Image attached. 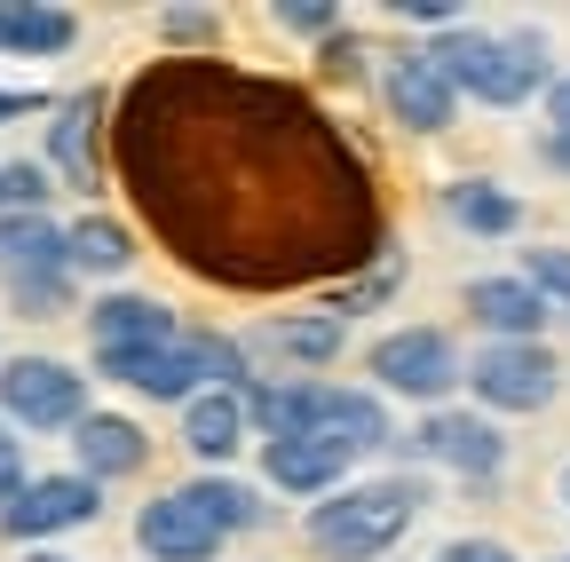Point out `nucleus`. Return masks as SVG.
Returning a JSON list of instances; mask_svg holds the SVG:
<instances>
[{"label":"nucleus","instance_id":"nucleus-30","mask_svg":"<svg viewBox=\"0 0 570 562\" xmlns=\"http://www.w3.org/2000/svg\"><path fill=\"white\" fill-rule=\"evenodd\" d=\"M277 17L294 24V32H325V24H333V9H277Z\"/></svg>","mask_w":570,"mask_h":562},{"label":"nucleus","instance_id":"nucleus-29","mask_svg":"<svg viewBox=\"0 0 570 562\" xmlns=\"http://www.w3.org/2000/svg\"><path fill=\"white\" fill-rule=\"evenodd\" d=\"M24 111H40V96H32V88H0V127L24 119Z\"/></svg>","mask_w":570,"mask_h":562},{"label":"nucleus","instance_id":"nucleus-14","mask_svg":"<svg viewBox=\"0 0 570 562\" xmlns=\"http://www.w3.org/2000/svg\"><path fill=\"white\" fill-rule=\"evenodd\" d=\"M468 317H483L491 333H508V341H531L547 325V302L523 286V277H475V286H468Z\"/></svg>","mask_w":570,"mask_h":562},{"label":"nucleus","instance_id":"nucleus-34","mask_svg":"<svg viewBox=\"0 0 570 562\" xmlns=\"http://www.w3.org/2000/svg\"><path fill=\"white\" fill-rule=\"evenodd\" d=\"M562 500H570V475H562Z\"/></svg>","mask_w":570,"mask_h":562},{"label":"nucleus","instance_id":"nucleus-32","mask_svg":"<svg viewBox=\"0 0 570 562\" xmlns=\"http://www.w3.org/2000/svg\"><path fill=\"white\" fill-rule=\"evenodd\" d=\"M547 159H554V167L570 175V135H554V144H547Z\"/></svg>","mask_w":570,"mask_h":562},{"label":"nucleus","instance_id":"nucleus-1","mask_svg":"<svg viewBox=\"0 0 570 562\" xmlns=\"http://www.w3.org/2000/svg\"><path fill=\"white\" fill-rule=\"evenodd\" d=\"M111 159L175 262L214 286H317L381 246L373 183L333 119L302 88L223 72L206 56L151 63L127 88Z\"/></svg>","mask_w":570,"mask_h":562},{"label":"nucleus","instance_id":"nucleus-15","mask_svg":"<svg viewBox=\"0 0 570 562\" xmlns=\"http://www.w3.org/2000/svg\"><path fill=\"white\" fill-rule=\"evenodd\" d=\"M71 444H80V475H88V483H96V475H135V467H142V452H151L135 420H111V412H88Z\"/></svg>","mask_w":570,"mask_h":562},{"label":"nucleus","instance_id":"nucleus-23","mask_svg":"<svg viewBox=\"0 0 570 562\" xmlns=\"http://www.w3.org/2000/svg\"><path fill=\"white\" fill-rule=\"evenodd\" d=\"M262 341L277 348V357H302V365L341 357V325L333 317H277V325H262Z\"/></svg>","mask_w":570,"mask_h":562},{"label":"nucleus","instance_id":"nucleus-3","mask_svg":"<svg viewBox=\"0 0 570 562\" xmlns=\"http://www.w3.org/2000/svg\"><path fill=\"white\" fill-rule=\"evenodd\" d=\"M428 72H436L452 96H483V103H531V88L547 80V48L531 32H508V40H491V32H452L420 56Z\"/></svg>","mask_w":570,"mask_h":562},{"label":"nucleus","instance_id":"nucleus-24","mask_svg":"<svg viewBox=\"0 0 570 562\" xmlns=\"http://www.w3.org/2000/svg\"><path fill=\"white\" fill-rule=\"evenodd\" d=\"M183 500H190V515H206L214 531H238V523H254V500H246L238 483H223V475H214V483H183Z\"/></svg>","mask_w":570,"mask_h":562},{"label":"nucleus","instance_id":"nucleus-10","mask_svg":"<svg viewBox=\"0 0 570 562\" xmlns=\"http://www.w3.org/2000/svg\"><path fill=\"white\" fill-rule=\"evenodd\" d=\"M135 539L151 562H214V546H223V531H214L206 515H190L183 491H167V500H151L135 515Z\"/></svg>","mask_w":570,"mask_h":562},{"label":"nucleus","instance_id":"nucleus-8","mask_svg":"<svg viewBox=\"0 0 570 562\" xmlns=\"http://www.w3.org/2000/svg\"><path fill=\"white\" fill-rule=\"evenodd\" d=\"M96 515H104V500H96L88 475H40L0 507V531L9 539H48V531H71V523H96Z\"/></svg>","mask_w":570,"mask_h":562},{"label":"nucleus","instance_id":"nucleus-17","mask_svg":"<svg viewBox=\"0 0 570 562\" xmlns=\"http://www.w3.org/2000/svg\"><path fill=\"white\" fill-rule=\"evenodd\" d=\"M389 111H396L404 127H420V135H444V127H452V88L428 72L420 56H404L396 72H389Z\"/></svg>","mask_w":570,"mask_h":562},{"label":"nucleus","instance_id":"nucleus-6","mask_svg":"<svg viewBox=\"0 0 570 562\" xmlns=\"http://www.w3.org/2000/svg\"><path fill=\"white\" fill-rule=\"evenodd\" d=\"M468 381L499 412H539L554 396V357H547L539 341H499V348H483V357L468 365Z\"/></svg>","mask_w":570,"mask_h":562},{"label":"nucleus","instance_id":"nucleus-31","mask_svg":"<svg viewBox=\"0 0 570 562\" xmlns=\"http://www.w3.org/2000/svg\"><path fill=\"white\" fill-rule=\"evenodd\" d=\"M547 111H554V135H570V80H554V96H547Z\"/></svg>","mask_w":570,"mask_h":562},{"label":"nucleus","instance_id":"nucleus-13","mask_svg":"<svg viewBox=\"0 0 570 562\" xmlns=\"http://www.w3.org/2000/svg\"><path fill=\"white\" fill-rule=\"evenodd\" d=\"M348 460L356 452L333 436H269V483H285V491H325L348 475Z\"/></svg>","mask_w":570,"mask_h":562},{"label":"nucleus","instance_id":"nucleus-20","mask_svg":"<svg viewBox=\"0 0 570 562\" xmlns=\"http://www.w3.org/2000/svg\"><path fill=\"white\" fill-rule=\"evenodd\" d=\"M444 206H452V223H468L475 238H508V230L523 223V206L499 190V183H452Z\"/></svg>","mask_w":570,"mask_h":562},{"label":"nucleus","instance_id":"nucleus-21","mask_svg":"<svg viewBox=\"0 0 570 562\" xmlns=\"http://www.w3.org/2000/svg\"><path fill=\"white\" fill-rule=\"evenodd\" d=\"M135 262V246H127V230L119 223H80L63 238V269H96V277H119Z\"/></svg>","mask_w":570,"mask_h":562},{"label":"nucleus","instance_id":"nucleus-4","mask_svg":"<svg viewBox=\"0 0 570 562\" xmlns=\"http://www.w3.org/2000/svg\"><path fill=\"white\" fill-rule=\"evenodd\" d=\"M412 515H420V483H404V475L396 483H356V491H341V500H325L309 515V546L333 554V562H373L404 539Z\"/></svg>","mask_w":570,"mask_h":562},{"label":"nucleus","instance_id":"nucleus-12","mask_svg":"<svg viewBox=\"0 0 570 562\" xmlns=\"http://www.w3.org/2000/svg\"><path fill=\"white\" fill-rule=\"evenodd\" d=\"M0 277H9V286L63 277V230L48 215H0Z\"/></svg>","mask_w":570,"mask_h":562},{"label":"nucleus","instance_id":"nucleus-9","mask_svg":"<svg viewBox=\"0 0 570 562\" xmlns=\"http://www.w3.org/2000/svg\"><path fill=\"white\" fill-rule=\"evenodd\" d=\"M111 381H127V388H142V396H190L198 381H206V348L198 341H151V348H104L96 357Z\"/></svg>","mask_w":570,"mask_h":562},{"label":"nucleus","instance_id":"nucleus-2","mask_svg":"<svg viewBox=\"0 0 570 562\" xmlns=\"http://www.w3.org/2000/svg\"><path fill=\"white\" fill-rule=\"evenodd\" d=\"M246 404H254V420H262L269 436H333V444H348V452L389 444V412H381V396H365V388L294 381V388H254Z\"/></svg>","mask_w":570,"mask_h":562},{"label":"nucleus","instance_id":"nucleus-33","mask_svg":"<svg viewBox=\"0 0 570 562\" xmlns=\"http://www.w3.org/2000/svg\"><path fill=\"white\" fill-rule=\"evenodd\" d=\"M24 562H63V554H24Z\"/></svg>","mask_w":570,"mask_h":562},{"label":"nucleus","instance_id":"nucleus-19","mask_svg":"<svg viewBox=\"0 0 570 562\" xmlns=\"http://www.w3.org/2000/svg\"><path fill=\"white\" fill-rule=\"evenodd\" d=\"M238 436H246V404H238V396H198L190 420H183V444H190L198 460H230Z\"/></svg>","mask_w":570,"mask_h":562},{"label":"nucleus","instance_id":"nucleus-27","mask_svg":"<svg viewBox=\"0 0 570 562\" xmlns=\"http://www.w3.org/2000/svg\"><path fill=\"white\" fill-rule=\"evenodd\" d=\"M17 491H24V460H17V436L0 428V507H9Z\"/></svg>","mask_w":570,"mask_h":562},{"label":"nucleus","instance_id":"nucleus-16","mask_svg":"<svg viewBox=\"0 0 570 562\" xmlns=\"http://www.w3.org/2000/svg\"><path fill=\"white\" fill-rule=\"evenodd\" d=\"M88 325H96L104 348H151V341H175V309L142 302V294H111V302H96Z\"/></svg>","mask_w":570,"mask_h":562},{"label":"nucleus","instance_id":"nucleus-11","mask_svg":"<svg viewBox=\"0 0 570 562\" xmlns=\"http://www.w3.org/2000/svg\"><path fill=\"white\" fill-rule=\"evenodd\" d=\"M412 452H420V460H444V467H460V475H499V460H508L499 428H483V420H468V412H436V420L412 436Z\"/></svg>","mask_w":570,"mask_h":562},{"label":"nucleus","instance_id":"nucleus-28","mask_svg":"<svg viewBox=\"0 0 570 562\" xmlns=\"http://www.w3.org/2000/svg\"><path fill=\"white\" fill-rule=\"evenodd\" d=\"M444 562H515V554L491 546V539H460V546H444Z\"/></svg>","mask_w":570,"mask_h":562},{"label":"nucleus","instance_id":"nucleus-5","mask_svg":"<svg viewBox=\"0 0 570 562\" xmlns=\"http://www.w3.org/2000/svg\"><path fill=\"white\" fill-rule=\"evenodd\" d=\"M0 412H9L17 428H80L88 388L56 357H17V365H0Z\"/></svg>","mask_w":570,"mask_h":562},{"label":"nucleus","instance_id":"nucleus-22","mask_svg":"<svg viewBox=\"0 0 570 562\" xmlns=\"http://www.w3.org/2000/svg\"><path fill=\"white\" fill-rule=\"evenodd\" d=\"M56 167L71 183H96V103L88 96H71L63 119H56Z\"/></svg>","mask_w":570,"mask_h":562},{"label":"nucleus","instance_id":"nucleus-7","mask_svg":"<svg viewBox=\"0 0 570 562\" xmlns=\"http://www.w3.org/2000/svg\"><path fill=\"white\" fill-rule=\"evenodd\" d=\"M373 373H381V388H404V396H444L468 365H460V348H452L444 333L412 325V333H389V341L373 348Z\"/></svg>","mask_w":570,"mask_h":562},{"label":"nucleus","instance_id":"nucleus-18","mask_svg":"<svg viewBox=\"0 0 570 562\" xmlns=\"http://www.w3.org/2000/svg\"><path fill=\"white\" fill-rule=\"evenodd\" d=\"M80 17L71 9H48V0H17V9H0V56H63Z\"/></svg>","mask_w":570,"mask_h":562},{"label":"nucleus","instance_id":"nucleus-26","mask_svg":"<svg viewBox=\"0 0 570 562\" xmlns=\"http://www.w3.org/2000/svg\"><path fill=\"white\" fill-rule=\"evenodd\" d=\"M48 190H56V183H48L40 167H24V159H17V167H0V215H40V198H48Z\"/></svg>","mask_w":570,"mask_h":562},{"label":"nucleus","instance_id":"nucleus-25","mask_svg":"<svg viewBox=\"0 0 570 562\" xmlns=\"http://www.w3.org/2000/svg\"><path fill=\"white\" fill-rule=\"evenodd\" d=\"M523 286L547 302V294H562L570 302V254L562 246H523Z\"/></svg>","mask_w":570,"mask_h":562}]
</instances>
